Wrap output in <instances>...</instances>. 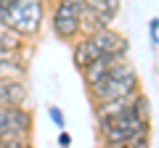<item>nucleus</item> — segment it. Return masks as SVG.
<instances>
[{
  "instance_id": "f257e3e1",
  "label": "nucleus",
  "mask_w": 159,
  "mask_h": 148,
  "mask_svg": "<svg viewBox=\"0 0 159 148\" xmlns=\"http://www.w3.org/2000/svg\"><path fill=\"white\" fill-rule=\"evenodd\" d=\"M48 24V0H16L0 13V27L16 32L24 40H37Z\"/></svg>"
},
{
  "instance_id": "f03ea898",
  "label": "nucleus",
  "mask_w": 159,
  "mask_h": 148,
  "mask_svg": "<svg viewBox=\"0 0 159 148\" xmlns=\"http://www.w3.org/2000/svg\"><path fill=\"white\" fill-rule=\"evenodd\" d=\"M138 93H141V77H138L135 66L130 63V58H125L98 85H93L88 95L93 103H98V101H114V98H135Z\"/></svg>"
},
{
  "instance_id": "7ed1b4c3",
  "label": "nucleus",
  "mask_w": 159,
  "mask_h": 148,
  "mask_svg": "<svg viewBox=\"0 0 159 148\" xmlns=\"http://www.w3.org/2000/svg\"><path fill=\"white\" fill-rule=\"evenodd\" d=\"M98 127V143L106 146H125L135 137H151V119H143L141 114L133 111V103L125 114L114 116L106 122H96Z\"/></svg>"
},
{
  "instance_id": "20e7f679",
  "label": "nucleus",
  "mask_w": 159,
  "mask_h": 148,
  "mask_svg": "<svg viewBox=\"0 0 159 148\" xmlns=\"http://www.w3.org/2000/svg\"><path fill=\"white\" fill-rule=\"evenodd\" d=\"M88 0H53L51 11H48V29L53 37L61 42H74L82 37V11H85Z\"/></svg>"
},
{
  "instance_id": "39448f33",
  "label": "nucleus",
  "mask_w": 159,
  "mask_h": 148,
  "mask_svg": "<svg viewBox=\"0 0 159 148\" xmlns=\"http://www.w3.org/2000/svg\"><path fill=\"white\" fill-rule=\"evenodd\" d=\"M34 114L29 106H0V137H32Z\"/></svg>"
},
{
  "instance_id": "423d86ee",
  "label": "nucleus",
  "mask_w": 159,
  "mask_h": 148,
  "mask_svg": "<svg viewBox=\"0 0 159 148\" xmlns=\"http://www.w3.org/2000/svg\"><path fill=\"white\" fill-rule=\"evenodd\" d=\"M27 53L0 50V80H27Z\"/></svg>"
},
{
  "instance_id": "0eeeda50",
  "label": "nucleus",
  "mask_w": 159,
  "mask_h": 148,
  "mask_svg": "<svg viewBox=\"0 0 159 148\" xmlns=\"http://www.w3.org/2000/svg\"><path fill=\"white\" fill-rule=\"evenodd\" d=\"M29 85L27 80H0V106H27Z\"/></svg>"
},
{
  "instance_id": "6e6552de",
  "label": "nucleus",
  "mask_w": 159,
  "mask_h": 148,
  "mask_svg": "<svg viewBox=\"0 0 159 148\" xmlns=\"http://www.w3.org/2000/svg\"><path fill=\"white\" fill-rule=\"evenodd\" d=\"M96 58H101V53H98L96 42H93L90 34H82V37H77V40L72 42V63L77 72H82L85 66H90Z\"/></svg>"
},
{
  "instance_id": "1a4fd4ad",
  "label": "nucleus",
  "mask_w": 159,
  "mask_h": 148,
  "mask_svg": "<svg viewBox=\"0 0 159 148\" xmlns=\"http://www.w3.org/2000/svg\"><path fill=\"white\" fill-rule=\"evenodd\" d=\"M119 61H125V58H117V56H101V58H96L90 66H85L82 72H80L82 82H85V90H90L93 85H98V82H101Z\"/></svg>"
},
{
  "instance_id": "9d476101",
  "label": "nucleus",
  "mask_w": 159,
  "mask_h": 148,
  "mask_svg": "<svg viewBox=\"0 0 159 148\" xmlns=\"http://www.w3.org/2000/svg\"><path fill=\"white\" fill-rule=\"evenodd\" d=\"M88 8H93L106 24L114 27V21L119 16V8H122V0H88Z\"/></svg>"
},
{
  "instance_id": "9b49d317",
  "label": "nucleus",
  "mask_w": 159,
  "mask_h": 148,
  "mask_svg": "<svg viewBox=\"0 0 159 148\" xmlns=\"http://www.w3.org/2000/svg\"><path fill=\"white\" fill-rule=\"evenodd\" d=\"M0 50H11V53H29V40L19 37L16 32L0 27Z\"/></svg>"
},
{
  "instance_id": "f8f14e48",
  "label": "nucleus",
  "mask_w": 159,
  "mask_h": 148,
  "mask_svg": "<svg viewBox=\"0 0 159 148\" xmlns=\"http://www.w3.org/2000/svg\"><path fill=\"white\" fill-rule=\"evenodd\" d=\"M109 27H111V24H106L93 8L85 6V11H82V24H80L82 34H96V32H103V29H109Z\"/></svg>"
},
{
  "instance_id": "ddd939ff",
  "label": "nucleus",
  "mask_w": 159,
  "mask_h": 148,
  "mask_svg": "<svg viewBox=\"0 0 159 148\" xmlns=\"http://www.w3.org/2000/svg\"><path fill=\"white\" fill-rule=\"evenodd\" d=\"M0 148H34L32 137H0Z\"/></svg>"
},
{
  "instance_id": "4468645a",
  "label": "nucleus",
  "mask_w": 159,
  "mask_h": 148,
  "mask_svg": "<svg viewBox=\"0 0 159 148\" xmlns=\"http://www.w3.org/2000/svg\"><path fill=\"white\" fill-rule=\"evenodd\" d=\"M98 148H151V137H135L133 143H125V146H106V143H98Z\"/></svg>"
},
{
  "instance_id": "2eb2a0df",
  "label": "nucleus",
  "mask_w": 159,
  "mask_h": 148,
  "mask_svg": "<svg viewBox=\"0 0 159 148\" xmlns=\"http://www.w3.org/2000/svg\"><path fill=\"white\" fill-rule=\"evenodd\" d=\"M48 116H51V122L58 127V130H64V127H66V119H64V111H61L58 106H48Z\"/></svg>"
},
{
  "instance_id": "dca6fc26",
  "label": "nucleus",
  "mask_w": 159,
  "mask_h": 148,
  "mask_svg": "<svg viewBox=\"0 0 159 148\" xmlns=\"http://www.w3.org/2000/svg\"><path fill=\"white\" fill-rule=\"evenodd\" d=\"M148 37H151V45L159 48V19H151L148 21Z\"/></svg>"
},
{
  "instance_id": "f3484780",
  "label": "nucleus",
  "mask_w": 159,
  "mask_h": 148,
  "mask_svg": "<svg viewBox=\"0 0 159 148\" xmlns=\"http://www.w3.org/2000/svg\"><path fill=\"white\" fill-rule=\"evenodd\" d=\"M58 146H61V148H72V135H69L66 130L58 132Z\"/></svg>"
},
{
  "instance_id": "a211bd4d",
  "label": "nucleus",
  "mask_w": 159,
  "mask_h": 148,
  "mask_svg": "<svg viewBox=\"0 0 159 148\" xmlns=\"http://www.w3.org/2000/svg\"><path fill=\"white\" fill-rule=\"evenodd\" d=\"M13 3H16V0H0V13L6 11V8H11V6H13Z\"/></svg>"
}]
</instances>
